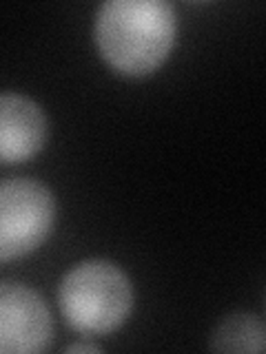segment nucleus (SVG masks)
I'll return each instance as SVG.
<instances>
[{"instance_id":"nucleus-3","label":"nucleus","mask_w":266,"mask_h":354,"mask_svg":"<svg viewBox=\"0 0 266 354\" xmlns=\"http://www.w3.org/2000/svg\"><path fill=\"white\" fill-rule=\"evenodd\" d=\"M55 221V195L27 177L0 182V261L38 250Z\"/></svg>"},{"instance_id":"nucleus-4","label":"nucleus","mask_w":266,"mask_h":354,"mask_svg":"<svg viewBox=\"0 0 266 354\" xmlns=\"http://www.w3.org/2000/svg\"><path fill=\"white\" fill-rule=\"evenodd\" d=\"M53 319L33 288L0 281V354H29L49 348Z\"/></svg>"},{"instance_id":"nucleus-1","label":"nucleus","mask_w":266,"mask_h":354,"mask_svg":"<svg viewBox=\"0 0 266 354\" xmlns=\"http://www.w3.org/2000/svg\"><path fill=\"white\" fill-rule=\"evenodd\" d=\"M177 18L166 0H109L96 14L94 36L103 60L127 77L149 75L175 44Z\"/></svg>"},{"instance_id":"nucleus-7","label":"nucleus","mask_w":266,"mask_h":354,"mask_svg":"<svg viewBox=\"0 0 266 354\" xmlns=\"http://www.w3.org/2000/svg\"><path fill=\"white\" fill-rule=\"evenodd\" d=\"M64 352H69V354H76V352H100V346H96V343H89V341H82V343H71V346H66Z\"/></svg>"},{"instance_id":"nucleus-6","label":"nucleus","mask_w":266,"mask_h":354,"mask_svg":"<svg viewBox=\"0 0 266 354\" xmlns=\"http://www.w3.org/2000/svg\"><path fill=\"white\" fill-rule=\"evenodd\" d=\"M209 348L213 352H264L266 328L262 317L251 313H236L224 317L211 332Z\"/></svg>"},{"instance_id":"nucleus-2","label":"nucleus","mask_w":266,"mask_h":354,"mask_svg":"<svg viewBox=\"0 0 266 354\" xmlns=\"http://www.w3.org/2000/svg\"><path fill=\"white\" fill-rule=\"evenodd\" d=\"M58 306L80 335H109L131 315L133 288L125 270L107 259L76 263L58 286Z\"/></svg>"},{"instance_id":"nucleus-5","label":"nucleus","mask_w":266,"mask_h":354,"mask_svg":"<svg viewBox=\"0 0 266 354\" xmlns=\"http://www.w3.org/2000/svg\"><path fill=\"white\" fill-rule=\"evenodd\" d=\"M47 142V115L27 95L0 93V164H20Z\"/></svg>"}]
</instances>
